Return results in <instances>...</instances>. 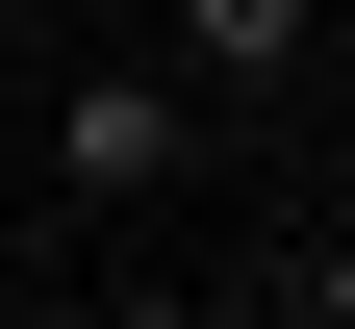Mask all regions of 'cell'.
Instances as JSON below:
<instances>
[{
	"instance_id": "obj_1",
	"label": "cell",
	"mask_w": 355,
	"mask_h": 329,
	"mask_svg": "<svg viewBox=\"0 0 355 329\" xmlns=\"http://www.w3.org/2000/svg\"><path fill=\"white\" fill-rule=\"evenodd\" d=\"M178 177H203V102H178L153 51H76V76H51V203H76V228H153Z\"/></svg>"
},
{
	"instance_id": "obj_3",
	"label": "cell",
	"mask_w": 355,
	"mask_h": 329,
	"mask_svg": "<svg viewBox=\"0 0 355 329\" xmlns=\"http://www.w3.org/2000/svg\"><path fill=\"white\" fill-rule=\"evenodd\" d=\"M203 304H229V329H355V228H279V254L203 278Z\"/></svg>"
},
{
	"instance_id": "obj_2",
	"label": "cell",
	"mask_w": 355,
	"mask_h": 329,
	"mask_svg": "<svg viewBox=\"0 0 355 329\" xmlns=\"http://www.w3.org/2000/svg\"><path fill=\"white\" fill-rule=\"evenodd\" d=\"M304 51H330V0H153V76H178L203 127H229V102H279Z\"/></svg>"
},
{
	"instance_id": "obj_4",
	"label": "cell",
	"mask_w": 355,
	"mask_h": 329,
	"mask_svg": "<svg viewBox=\"0 0 355 329\" xmlns=\"http://www.w3.org/2000/svg\"><path fill=\"white\" fill-rule=\"evenodd\" d=\"M76 329H229V304H203V278H102Z\"/></svg>"
}]
</instances>
